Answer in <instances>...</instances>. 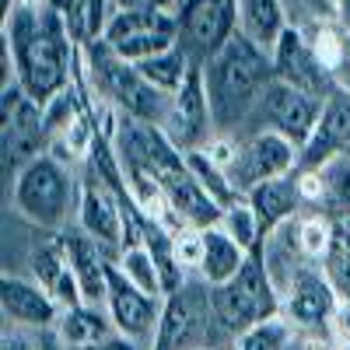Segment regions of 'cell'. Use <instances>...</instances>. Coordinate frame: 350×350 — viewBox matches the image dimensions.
Returning a JSON list of instances; mask_svg holds the SVG:
<instances>
[{
	"label": "cell",
	"instance_id": "cell-1",
	"mask_svg": "<svg viewBox=\"0 0 350 350\" xmlns=\"http://www.w3.org/2000/svg\"><path fill=\"white\" fill-rule=\"evenodd\" d=\"M4 46L14 53V70L25 95L42 109L67 88V60H70V32L67 18L46 8H14L4 18Z\"/></svg>",
	"mask_w": 350,
	"mask_h": 350
},
{
	"label": "cell",
	"instance_id": "cell-2",
	"mask_svg": "<svg viewBox=\"0 0 350 350\" xmlns=\"http://www.w3.org/2000/svg\"><path fill=\"white\" fill-rule=\"evenodd\" d=\"M273 56L252 46L242 32L231 36L207 64H203V81H207V98L214 126L228 130L262 98L267 84L273 81Z\"/></svg>",
	"mask_w": 350,
	"mask_h": 350
},
{
	"label": "cell",
	"instance_id": "cell-3",
	"mask_svg": "<svg viewBox=\"0 0 350 350\" xmlns=\"http://www.w3.org/2000/svg\"><path fill=\"white\" fill-rule=\"evenodd\" d=\"M74 179L60 158L39 154L36 161H28L11 183V203L14 211L32 221L36 228H64L74 207Z\"/></svg>",
	"mask_w": 350,
	"mask_h": 350
},
{
	"label": "cell",
	"instance_id": "cell-4",
	"mask_svg": "<svg viewBox=\"0 0 350 350\" xmlns=\"http://www.w3.org/2000/svg\"><path fill=\"white\" fill-rule=\"evenodd\" d=\"M217 336L214 305H211V284L207 280H186L179 291L165 298L154 350H203Z\"/></svg>",
	"mask_w": 350,
	"mask_h": 350
},
{
	"label": "cell",
	"instance_id": "cell-5",
	"mask_svg": "<svg viewBox=\"0 0 350 350\" xmlns=\"http://www.w3.org/2000/svg\"><path fill=\"white\" fill-rule=\"evenodd\" d=\"M92 64H95V70L102 77L105 95L123 109V116L140 120V123H158L161 116H168L165 112V95L158 92L154 84L144 81L133 64L120 60L105 39L92 42Z\"/></svg>",
	"mask_w": 350,
	"mask_h": 350
},
{
	"label": "cell",
	"instance_id": "cell-6",
	"mask_svg": "<svg viewBox=\"0 0 350 350\" xmlns=\"http://www.w3.org/2000/svg\"><path fill=\"white\" fill-rule=\"evenodd\" d=\"M301 165L298 154V144H291L284 133L277 130H259L252 133L242 148L235 165L228 168V179L242 196H249L259 183H270V179H284L291 175V168Z\"/></svg>",
	"mask_w": 350,
	"mask_h": 350
},
{
	"label": "cell",
	"instance_id": "cell-7",
	"mask_svg": "<svg viewBox=\"0 0 350 350\" xmlns=\"http://www.w3.org/2000/svg\"><path fill=\"white\" fill-rule=\"evenodd\" d=\"M235 32H239L235 0H183L179 46L189 53V60L207 64Z\"/></svg>",
	"mask_w": 350,
	"mask_h": 350
},
{
	"label": "cell",
	"instance_id": "cell-8",
	"mask_svg": "<svg viewBox=\"0 0 350 350\" xmlns=\"http://www.w3.org/2000/svg\"><path fill=\"white\" fill-rule=\"evenodd\" d=\"M211 98H207V81H203V64L189 67L186 84L168 98L165 116V133L179 151H200L211 144Z\"/></svg>",
	"mask_w": 350,
	"mask_h": 350
},
{
	"label": "cell",
	"instance_id": "cell-9",
	"mask_svg": "<svg viewBox=\"0 0 350 350\" xmlns=\"http://www.w3.org/2000/svg\"><path fill=\"white\" fill-rule=\"evenodd\" d=\"M259 105H262V116H267L270 130L284 133L291 144H298V148L308 144V137L319 126V116H323V102L305 95V92H298L295 84H287L280 77H273L267 84Z\"/></svg>",
	"mask_w": 350,
	"mask_h": 350
},
{
	"label": "cell",
	"instance_id": "cell-10",
	"mask_svg": "<svg viewBox=\"0 0 350 350\" xmlns=\"http://www.w3.org/2000/svg\"><path fill=\"white\" fill-rule=\"evenodd\" d=\"M273 74H277L280 81H287V84H295L298 92L319 98V102L333 92L329 70L319 64L312 42L298 32V28H291V25H287V32L280 36V42H277V49H273Z\"/></svg>",
	"mask_w": 350,
	"mask_h": 350
},
{
	"label": "cell",
	"instance_id": "cell-11",
	"mask_svg": "<svg viewBox=\"0 0 350 350\" xmlns=\"http://www.w3.org/2000/svg\"><path fill=\"white\" fill-rule=\"evenodd\" d=\"M81 231L92 235L105 252L123 249V200L112 186H105L92 172V179L81 186V203H77Z\"/></svg>",
	"mask_w": 350,
	"mask_h": 350
},
{
	"label": "cell",
	"instance_id": "cell-12",
	"mask_svg": "<svg viewBox=\"0 0 350 350\" xmlns=\"http://www.w3.org/2000/svg\"><path fill=\"white\" fill-rule=\"evenodd\" d=\"M105 305H109V319L116 333H123L130 340L148 336L161 319L158 298H148L140 287H133L126 273L120 270V262H112V256H109V301Z\"/></svg>",
	"mask_w": 350,
	"mask_h": 350
},
{
	"label": "cell",
	"instance_id": "cell-13",
	"mask_svg": "<svg viewBox=\"0 0 350 350\" xmlns=\"http://www.w3.org/2000/svg\"><path fill=\"white\" fill-rule=\"evenodd\" d=\"M0 308L14 326H28V329H53L56 315H60V305L53 301L46 287L11 273L0 277Z\"/></svg>",
	"mask_w": 350,
	"mask_h": 350
},
{
	"label": "cell",
	"instance_id": "cell-14",
	"mask_svg": "<svg viewBox=\"0 0 350 350\" xmlns=\"http://www.w3.org/2000/svg\"><path fill=\"white\" fill-rule=\"evenodd\" d=\"M67 245V262L81 284L84 305H102L109 301V252L84 231H67L64 235Z\"/></svg>",
	"mask_w": 350,
	"mask_h": 350
},
{
	"label": "cell",
	"instance_id": "cell-15",
	"mask_svg": "<svg viewBox=\"0 0 350 350\" xmlns=\"http://www.w3.org/2000/svg\"><path fill=\"white\" fill-rule=\"evenodd\" d=\"M336 305H340V295L333 291V284L323 273L298 270L295 280H291V287H287V315H291V323H298V326L329 323Z\"/></svg>",
	"mask_w": 350,
	"mask_h": 350
},
{
	"label": "cell",
	"instance_id": "cell-16",
	"mask_svg": "<svg viewBox=\"0 0 350 350\" xmlns=\"http://www.w3.org/2000/svg\"><path fill=\"white\" fill-rule=\"evenodd\" d=\"M350 144V98H329L319 116V126L301 148V168L305 172H323L326 161Z\"/></svg>",
	"mask_w": 350,
	"mask_h": 350
},
{
	"label": "cell",
	"instance_id": "cell-17",
	"mask_svg": "<svg viewBox=\"0 0 350 350\" xmlns=\"http://www.w3.org/2000/svg\"><path fill=\"white\" fill-rule=\"evenodd\" d=\"M200 242H203V256H200V277L207 280L211 287H221L228 280H235L242 262H245V249L228 235L221 224L214 228H203L200 231Z\"/></svg>",
	"mask_w": 350,
	"mask_h": 350
},
{
	"label": "cell",
	"instance_id": "cell-18",
	"mask_svg": "<svg viewBox=\"0 0 350 350\" xmlns=\"http://www.w3.org/2000/svg\"><path fill=\"white\" fill-rule=\"evenodd\" d=\"M235 18H239V32L259 46L262 53L277 49L280 36L287 32V18L280 0H235Z\"/></svg>",
	"mask_w": 350,
	"mask_h": 350
},
{
	"label": "cell",
	"instance_id": "cell-19",
	"mask_svg": "<svg viewBox=\"0 0 350 350\" xmlns=\"http://www.w3.org/2000/svg\"><path fill=\"white\" fill-rule=\"evenodd\" d=\"M249 207L256 211L259 217V228H262V235H270L273 228H280L284 221L295 217V207H298V183L291 179V175H284V179H270V183H259L249 196Z\"/></svg>",
	"mask_w": 350,
	"mask_h": 350
},
{
	"label": "cell",
	"instance_id": "cell-20",
	"mask_svg": "<svg viewBox=\"0 0 350 350\" xmlns=\"http://www.w3.org/2000/svg\"><path fill=\"white\" fill-rule=\"evenodd\" d=\"M151 32H179V18L172 11H158V8H133V11H116L105 25V42L109 46H120L126 39L137 36H151Z\"/></svg>",
	"mask_w": 350,
	"mask_h": 350
},
{
	"label": "cell",
	"instance_id": "cell-21",
	"mask_svg": "<svg viewBox=\"0 0 350 350\" xmlns=\"http://www.w3.org/2000/svg\"><path fill=\"white\" fill-rule=\"evenodd\" d=\"M112 319H105L95 305H77V308H64L60 319V333L67 347H84V343H105L112 336Z\"/></svg>",
	"mask_w": 350,
	"mask_h": 350
},
{
	"label": "cell",
	"instance_id": "cell-22",
	"mask_svg": "<svg viewBox=\"0 0 350 350\" xmlns=\"http://www.w3.org/2000/svg\"><path fill=\"white\" fill-rule=\"evenodd\" d=\"M193 64H196V60H189V53H186L183 46H175V49H168V53H161V56H151V60H144V64H133V67L140 70V77L148 81V84H154L161 95L172 98V95L186 84Z\"/></svg>",
	"mask_w": 350,
	"mask_h": 350
},
{
	"label": "cell",
	"instance_id": "cell-23",
	"mask_svg": "<svg viewBox=\"0 0 350 350\" xmlns=\"http://www.w3.org/2000/svg\"><path fill=\"white\" fill-rule=\"evenodd\" d=\"M120 270L126 273V280L133 287H140L148 298H165V287H161V273H158V262L148 249V242L144 245H130L120 252Z\"/></svg>",
	"mask_w": 350,
	"mask_h": 350
},
{
	"label": "cell",
	"instance_id": "cell-24",
	"mask_svg": "<svg viewBox=\"0 0 350 350\" xmlns=\"http://www.w3.org/2000/svg\"><path fill=\"white\" fill-rule=\"evenodd\" d=\"M186 168H189V175L193 179L207 189L221 207H231V203H239L242 200V193L231 186V179H228V172L224 168H217L203 151H186Z\"/></svg>",
	"mask_w": 350,
	"mask_h": 350
},
{
	"label": "cell",
	"instance_id": "cell-25",
	"mask_svg": "<svg viewBox=\"0 0 350 350\" xmlns=\"http://www.w3.org/2000/svg\"><path fill=\"white\" fill-rule=\"evenodd\" d=\"M28 267H32V277H36L39 287L53 291L56 280H60V277L67 273V267H70V262H67V245H64V239L36 245L32 252H28Z\"/></svg>",
	"mask_w": 350,
	"mask_h": 350
},
{
	"label": "cell",
	"instance_id": "cell-26",
	"mask_svg": "<svg viewBox=\"0 0 350 350\" xmlns=\"http://www.w3.org/2000/svg\"><path fill=\"white\" fill-rule=\"evenodd\" d=\"M221 228L228 231L231 239H235L245 252L262 239V228H259V217L256 211L249 207V200H239V203H231V207H224V217H221Z\"/></svg>",
	"mask_w": 350,
	"mask_h": 350
},
{
	"label": "cell",
	"instance_id": "cell-27",
	"mask_svg": "<svg viewBox=\"0 0 350 350\" xmlns=\"http://www.w3.org/2000/svg\"><path fill=\"white\" fill-rule=\"evenodd\" d=\"M291 343V326L280 319H267V323L252 326L235 340V350H287Z\"/></svg>",
	"mask_w": 350,
	"mask_h": 350
},
{
	"label": "cell",
	"instance_id": "cell-28",
	"mask_svg": "<svg viewBox=\"0 0 350 350\" xmlns=\"http://www.w3.org/2000/svg\"><path fill=\"white\" fill-rule=\"evenodd\" d=\"M298 242H301V252L312 256V259H326V252L333 249V224L323 221V217H312L301 224L298 231Z\"/></svg>",
	"mask_w": 350,
	"mask_h": 350
},
{
	"label": "cell",
	"instance_id": "cell-29",
	"mask_svg": "<svg viewBox=\"0 0 350 350\" xmlns=\"http://www.w3.org/2000/svg\"><path fill=\"white\" fill-rule=\"evenodd\" d=\"M326 280L333 284L340 301H350V249H343L340 242H333V249L326 252Z\"/></svg>",
	"mask_w": 350,
	"mask_h": 350
},
{
	"label": "cell",
	"instance_id": "cell-30",
	"mask_svg": "<svg viewBox=\"0 0 350 350\" xmlns=\"http://www.w3.org/2000/svg\"><path fill=\"white\" fill-rule=\"evenodd\" d=\"M326 183H329L333 200L340 203V211L350 214V161H340L333 172H326Z\"/></svg>",
	"mask_w": 350,
	"mask_h": 350
},
{
	"label": "cell",
	"instance_id": "cell-31",
	"mask_svg": "<svg viewBox=\"0 0 350 350\" xmlns=\"http://www.w3.org/2000/svg\"><path fill=\"white\" fill-rule=\"evenodd\" d=\"M0 350H39V340H32V336L21 333V329H4Z\"/></svg>",
	"mask_w": 350,
	"mask_h": 350
},
{
	"label": "cell",
	"instance_id": "cell-32",
	"mask_svg": "<svg viewBox=\"0 0 350 350\" xmlns=\"http://www.w3.org/2000/svg\"><path fill=\"white\" fill-rule=\"evenodd\" d=\"M333 329H336V336L350 347V301H340V305H336V312H333Z\"/></svg>",
	"mask_w": 350,
	"mask_h": 350
},
{
	"label": "cell",
	"instance_id": "cell-33",
	"mask_svg": "<svg viewBox=\"0 0 350 350\" xmlns=\"http://www.w3.org/2000/svg\"><path fill=\"white\" fill-rule=\"evenodd\" d=\"M39 350H70V347L64 343V336H60V333L42 329V336H39Z\"/></svg>",
	"mask_w": 350,
	"mask_h": 350
},
{
	"label": "cell",
	"instance_id": "cell-34",
	"mask_svg": "<svg viewBox=\"0 0 350 350\" xmlns=\"http://www.w3.org/2000/svg\"><path fill=\"white\" fill-rule=\"evenodd\" d=\"M336 18L343 25V32L350 36V0H336Z\"/></svg>",
	"mask_w": 350,
	"mask_h": 350
},
{
	"label": "cell",
	"instance_id": "cell-35",
	"mask_svg": "<svg viewBox=\"0 0 350 350\" xmlns=\"http://www.w3.org/2000/svg\"><path fill=\"white\" fill-rule=\"evenodd\" d=\"M116 4V11H133V8H144L148 0H112Z\"/></svg>",
	"mask_w": 350,
	"mask_h": 350
},
{
	"label": "cell",
	"instance_id": "cell-36",
	"mask_svg": "<svg viewBox=\"0 0 350 350\" xmlns=\"http://www.w3.org/2000/svg\"><path fill=\"white\" fill-rule=\"evenodd\" d=\"M179 0H148V8H158V11H172Z\"/></svg>",
	"mask_w": 350,
	"mask_h": 350
},
{
	"label": "cell",
	"instance_id": "cell-37",
	"mask_svg": "<svg viewBox=\"0 0 350 350\" xmlns=\"http://www.w3.org/2000/svg\"><path fill=\"white\" fill-rule=\"evenodd\" d=\"M70 350H109L105 343H84V347H70Z\"/></svg>",
	"mask_w": 350,
	"mask_h": 350
},
{
	"label": "cell",
	"instance_id": "cell-38",
	"mask_svg": "<svg viewBox=\"0 0 350 350\" xmlns=\"http://www.w3.org/2000/svg\"><path fill=\"white\" fill-rule=\"evenodd\" d=\"M308 350H326V347H323V343H312V347H308Z\"/></svg>",
	"mask_w": 350,
	"mask_h": 350
},
{
	"label": "cell",
	"instance_id": "cell-39",
	"mask_svg": "<svg viewBox=\"0 0 350 350\" xmlns=\"http://www.w3.org/2000/svg\"><path fill=\"white\" fill-rule=\"evenodd\" d=\"M203 350H211V347H203Z\"/></svg>",
	"mask_w": 350,
	"mask_h": 350
},
{
	"label": "cell",
	"instance_id": "cell-40",
	"mask_svg": "<svg viewBox=\"0 0 350 350\" xmlns=\"http://www.w3.org/2000/svg\"><path fill=\"white\" fill-rule=\"evenodd\" d=\"M347 46H350V42H347Z\"/></svg>",
	"mask_w": 350,
	"mask_h": 350
}]
</instances>
